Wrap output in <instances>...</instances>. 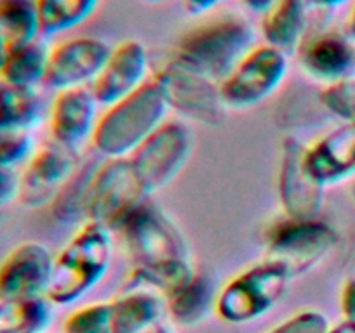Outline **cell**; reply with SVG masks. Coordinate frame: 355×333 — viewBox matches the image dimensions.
<instances>
[{
  "label": "cell",
  "instance_id": "33",
  "mask_svg": "<svg viewBox=\"0 0 355 333\" xmlns=\"http://www.w3.org/2000/svg\"><path fill=\"white\" fill-rule=\"evenodd\" d=\"M224 2L225 0H184V6L191 14H205Z\"/></svg>",
  "mask_w": 355,
  "mask_h": 333
},
{
  "label": "cell",
  "instance_id": "23",
  "mask_svg": "<svg viewBox=\"0 0 355 333\" xmlns=\"http://www.w3.org/2000/svg\"><path fill=\"white\" fill-rule=\"evenodd\" d=\"M42 101L35 89L0 80V130H24L40 121Z\"/></svg>",
  "mask_w": 355,
  "mask_h": 333
},
{
  "label": "cell",
  "instance_id": "17",
  "mask_svg": "<svg viewBox=\"0 0 355 333\" xmlns=\"http://www.w3.org/2000/svg\"><path fill=\"white\" fill-rule=\"evenodd\" d=\"M97 101L94 99L90 87L61 90L54 97L49 113V132L52 141L71 149L92 139L97 118Z\"/></svg>",
  "mask_w": 355,
  "mask_h": 333
},
{
  "label": "cell",
  "instance_id": "38",
  "mask_svg": "<svg viewBox=\"0 0 355 333\" xmlns=\"http://www.w3.org/2000/svg\"><path fill=\"white\" fill-rule=\"evenodd\" d=\"M347 37H349L350 40L355 44V6H354L352 12H350L349 21H347Z\"/></svg>",
  "mask_w": 355,
  "mask_h": 333
},
{
  "label": "cell",
  "instance_id": "20",
  "mask_svg": "<svg viewBox=\"0 0 355 333\" xmlns=\"http://www.w3.org/2000/svg\"><path fill=\"white\" fill-rule=\"evenodd\" d=\"M307 0H277L262 14V35L267 45L284 54L297 52L307 30Z\"/></svg>",
  "mask_w": 355,
  "mask_h": 333
},
{
  "label": "cell",
  "instance_id": "3",
  "mask_svg": "<svg viewBox=\"0 0 355 333\" xmlns=\"http://www.w3.org/2000/svg\"><path fill=\"white\" fill-rule=\"evenodd\" d=\"M252 47V24L245 17L224 16L184 33L170 59L218 83Z\"/></svg>",
  "mask_w": 355,
  "mask_h": 333
},
{
  "label": "cell",
  "instance_id": "13",
  "mask_svg": "<svg viewBox=\"0 0 355 333\" xmlns=\"http://www.w3.org/2000/svg\"><path fill=\"white\" fill-rule=\"evenodd\" d=\"M110 45L96 37H73L49 51L44 83L58 92L90 87L111 54Z\"/></svg>",
  "mask_w": 355,
  "mask_h": 333
},
{
  "label": "cell",
  "instance_id": "19",
  "mask_svg": "<svg viewBox=\"0 0 355 333\" xmlns=\"http://www.w3.org/2000/svg\"><path fill=\"white\" fill-rule=\"evenodd\" d=\"M297 54L302 69L326 85L345 78L355 61L354 42L336 31H322L304 38Z\"/></svg>",
  "mask_w": 355,
  "mask_h": 333
},
{
  "label": "cell",
  "instance_id": "21",
  "mask_svg": "<svg viewBox=\"0 0 355 333\" xmlns=\"http://www.w3.org/2000/svg\"><path fill=\"white\" fill-rule=\"evenodd\" d=\"M99 165L101 163H97L96 160L82 162V165L55 194L49 207H51L52 219H55L59 224H76L82 219L87 221L90 191Z\"/></svg>",
  "mask_w": 355,
  "mask_h": 333
},
{
  "label": "cell",
  "instance_id": "37",
  "mask_svg": "<svg viewBox=\"0 0 355 333\" xmlns=\"http://www.w3.org/2000/svg\"><path fill=\"white\" fill-rule=\"evenodd\" d=\"M328 333H355V321L345 319V321L340 323V325L329 328Z\"/></svg>",
  "mask_w": 355,
  "mask_h": 333
},
{
  "label": "cell",
  "instance_id": "36",
  "mask_svg": "<svg viewBox=\"0 0 355 333\" xmlns=\"http://www.w3.org/2000/svg\"><path fill=\"white\" fill-rule=\"evenodd\" d=\"M345 2L347 0H307V3L319 7V9H335V7L343 6Z\"/></svg>",
  "mask_w": 355,
  "mask_h": 333
},
{
  "label": "cell",
  "instance_id": "6",
  "mask_svg": "<svg viewBox=\"0 0 355 333\" xmlns=\"http://www.w3.org/2000/svg\"><path fill=\"white\" fill-rule=\"evenodd\" d=\"M162 314L158 295L144 290H123L120 297L96 302L73 311L64 333H148Z\"/></svg>",
  "mask_w": 355,
  "mask_h": 333
},
{
  "label": "cell",
  "instance_id": "7",
  "mask_svg": "<svg viewBox=\"0 0 355 333\" xmlns=\"http://www.w3.org/2000/svg\"><path fill=\"white\" fill-rule=\"evenodd\" d=\"M288 75V54L272 45H253L224 80L218 90L225 108L248 110L269 99Z\"/></svg>",
  "mask_w": 355,
  "mask_h": 333
},
{
  "label": "cell",
  "instance_id": "35",
  "mask_svg": "<svg viewBox=\"0 0 355 333\" xmlns=\"http://www.w3.org/2000/svg\"><path fill=\"white\" fill-rule=\"evenodd\" d=\"M243 6L246 7L248 10L257 14H266L277 0H241Z\"/></svg>",
  "mask_w": 355,
  "mask_h": 333
},
{
  "label": "cell",
  "instance_id": "10",
  "mask_svg": "<svg viewBox=\"0 0 355 333\" xmlns=\"http://www.w3.org/2000/svg\"><path fill=\"white\" fill-rule=\"evenodd\" d=\"M336 241L335 229L319 219L284 217L267 234V259L283 264L297 278L321 262Z\"/></svg>",
  "mask_w": 355,
  "mask_h": 333
},
{
  "label": "cell",
  "instance_id": "31",
  "mask_svg": "<svg viewBox=\"0 0 355 333\" xmlns=\"http://www.w3.org/2000/svg\"><path fill=\"white\" fill-rule=\"evenodd\" d=\"M19 196V173L14 169H0V207L12 203Z\"/></svg>",
  "mask_w": 355,
  "mask_h": 333
},
{
  "label": "cell",
  "instance_id": "34",
  "mask_svg": "<svg viewBox=\"0 0 355 333\" xmlns=\"http://www.w3.org/2000/svg\"><path fill=\"white\" fill-rule=\"evenodd\" d=\"M14 49H16V47H14V44H12V40H10L9 33H7L6 28L0 24V69H2L3 62H6V59L9 58V54L14 51Z\"/></svg>",
  "mask_w": 355,
  "mask_h": 333
},
{
  "label": "cell",
  "instance_id": "18",
  "mask_svg": "<svg viewBox=\"0 0 355 333\" xmlns=\"http://www.w3.org/2000/svg\"><path fill=\"white\" fill-rule=\"evenodd\" d=\"M305 165L324 187L355 177V121H343L307 146Z\"/></svg>",
  "mask_w": 355,
  "mask_h": 333
},
{
  "label": "cell",
  "instance_id": "15",
  "mask_svg": "<svg viewBox=\"0 0 355 333\" xmlns=\"http://www.w3.org/2000/svg\"><path fill=\"white\" fill-rule=\"evenodd\" d=\"M305 149L298 139L286 137L281 149L277 193L284 217L319 219L324 205V186L318 182L305 165Z\"/></svg>",
  "mask_w": 355,
  "mask_h": 333
},
{
  "label": "cell",
  "instance_id": "2",
  "mask_svg": "<svg viewBox=\"0 0 355 333\" xmlns=\"http://www.w3.org/2000/svg\"><path fill=\"white\" fill-rule=\"evenodd\" d=\"M111 231L94 221H85L54 257L47 300L69 305L85 297L104 280L111 267Z\"/></svg>",
  "mask_w": 355,
  "mask_h": 333
},
{
  "label": "cell",
  "instance_id": "22",
  "mask_svg": "<svg viewBox=\"0 0 355 333\" xmlns=\"http://www.w3.org/2000/svg\"><path fill=\"white\" fill-rule=\"evenodd\" d=\"M193 276L194 269L191 260H166L148 266H134L125 281L123 290H144L168 298Z\"/></svg>",
  "mask_w": 355,
  "mask_h": 333
},
{
  "label": "cell",
  "instance_id": "8",
  "mask_svg": "<svg viewBox=\"0 0 355 333\" xmlns=\"http://www.w3.org/2000/svg\"><path fill=\"white\" fill-rule=\"evenodd\" d=\"M151 78L162 89L170 110L203 125H218L225 118V104L218 83L173 59H166Z\"/></svg>",
  "mask_w": 355,
  "mask_h": 333
},
{
  "label": "cell",
  "instance_id": "9",
  "mask_svg": "<svg viewBox=\"0 0 355 333\" xmlns=\"http://www.w3.org/2000/svg\"><path fill=\"white\" fill-rule=\"evenodd\" d=\"M148 198L149 194L146 193L130 160H106L101 163L94 177L87 221L116 231L130 212Z\"/></svg>",
  "mask_w": 355,
  "mask_h": 333
},
{
  "label": "cell",
  "instance_id": "29",
  "mask_svg": "<svg viewBox=\"0 0 355 333\" xmlns=\"http://www.w3.org/2000/svg\"><path fill=\"white\" fill-rule=\"evenodd\" d=\"M33 142L24 130H0V169H14L31 156Z\"/></svg>",
  "mask_w": 355,
  "mask_h": 333
},
{
  "label": "cell",
  "instance_id": "5",
  "mask_svg": "<svg viewBox=\"0 0 355 333\" xmlns=\"http://www.w3.org/2000/svg\"><path fill=\"white\" fill-rule=\"evenodd\" d=\"M134 266L191 260L189 245L179 225L151 200L130 212L116 229Z\"/></svg>",
  "mask_w": 355,
  "mask_h": 333
},
{
  "label": "cell",
  "instance_id": "32",
  "mask_svg": "<svg viewBox=\"0 0 355 333\" xmlns=\"http://www.w3.org/2000/svg\"><path fill=\"white\" fill-rule=\"evenodd\" d=\"M342 309L345 312L347 319L355 321V280H350L343 288Z\"/></svg>",
  "mask_w": 355,
  "mask_h": 333
},
{
  "label": "cell",
  "instance_id": "28",
  "mask_svg": "<svg viewBox=\"0 0 355 333\" xmlns=\"http://www.w3.org/2000/svg\"><path fill=\"white\" fill-rule=\"evenodd\" d=\"M321 104L343 121H355V78L345 76L321 90Z\"/></svg>",
  "mask_w": 355,
  "mask_h": 333
},
{
  "label": "cell",
  "instance_id": "27",
  "mask_svg": "<svg viewBox=\"0 0 355 333\" xmlns=\"http://www.w3.org/2000/svg\"><path fill=\"white\" fill-rule=\"evenodd\" d=\"M47 297L0 302V333H42L51 323Z\"/></svg>",
  "mask_w": 355,
  "mask_h": 333
},
{
  "label": "cell",
  "instance_id": "24",
  "mask_svg": "<svg viewBox=\"0 0 355 333\" xmlns=\"http://www.w3.org/2000/svg\"><path fill=\"white\" fill-rule=\"evenodd\" d=\"M51 49L37 40L14 49L0 69V80L17 87L35 89V85L44 83L49 65Z\"/></svg>",
  "mask_w": 355,
  "mask_h": 333
},
{
  "label": "cell",
  "instance_id": "26",
  "mask_svg": "<svg viewBox=\"0 0 355 333\" xmlns=\"http://www.w3.org/2000/svg\"><path fill=\"white\" fill-rule=\"evenodd\" d=\"M215 291L210 278L194 273V276L177 293L166 298L172 318L180 325H194L208 314L215 304Z\"/></svg>",
  "mask_w": 355,
  "mask_h": 333
},
{
  "label": "cell",
  "instance_id": "30",
  "mask_svg": "<svg viewBox=\"0 0 355 333\" xmlns=\"http://www.w3.org/2000/svg\"><path fill=\"white\" fill-rule=\"evenodd\" d=\"M328 330L329 325L324 314L318 311H304L281 323L269 333H328Z\"/></svg>",
  "mask_w": 355,
  "mask_h": 333
},
{
  "label": "cell",
  "instance_id": "4",
  "mask_svg": "<svg viewBox=\"0 0 355 333\" xmlns=\"http://www.w3.org/2000/svg\"><path fill=\"white\" fill-rule=\"evenodd\" d=\"M291 280L283 264L266 257L229 280L215 300L217 314L229 323L253 321L281 300Z\"/></svg>",
  "mask_w": 355,
  "mask_h": 333
},
{
  "label": "cell",
  "instance_id": "1",
  "mask_svg": "<svg viewBox=\"0 0 355 333\" xmlns=\"http://www.w3.org/2000/svg\"><path fill=\"white\" fill-rule=\"evenodd\" d=\"M168 111L162 89L149 76L135 92L107 106L99 114L92 134L94 149L106 160L128 158L165 123Z\"/></svg>",
  "mask_w": 355,
  "mask_h": 333
},
{
  "label": "cell",
  "instance_id": "11",
  "mask_svg": "<svg viewBox=\"0 0 355 333\" xmlns=\"http://www.w3.org/2000/svg\"><path fill=\"white\" fill-rule=\"evenodd\" d=\"M193 134L180 121H165L130 156L146 193L168 186L189 162Z\"/></svg>",
  "mask_w": 355,
  "mask_h": 333
},
{
  "label": "cell",
  "instance_id": "41",
  "mask_svg": "<svg viewBox=\"0 0 355 333\" xmlns=\"http://www.w3.org/2000/svg\"><path fill=\"white\" fill-rule=\"evenodd\" d=\"M352 196L355 198V177H354V182H352Z\"/></svg>",
  "mask_w": 355,
  "mask_h": 333
},
{
  "label": "cell",
  "instance_id": "25",
  "mask_svg": "<svg viewBox=\"0 0 355 333\" xmlns=\"http://www.w3.org/2000/svg\"><path fill=\"white\" fill-rule=\"evenodd\" d=\"M99 0H35L40 35L55 37L85 23Z\"/></svg>",
  "mask_w": 355,
  "mask_h": 333
},
{
  "label": "cell",
  "instance_id": "12",
  "mask_svg": "<svg viewBox=\"0 0 355 333\" xmlns=\"http://www.w3.org/2000/svg\"><path fill=\"white\" fill-rule=\"evenodd\" d=\"M82 165L78 149L47 141L31 153L19 173V201L23 207L38 208L51 205L66 180Z\"/></svg>",
  "mask_w": 355,
  "mask_h": 333
},
{
  "label": "cell",
  "instance_id": "16",
  "mask_svg": "<svg viewBox=\"0 0 355 333\" xmlns=\"http://www.w3.org/2000/svg\"><path fill=\"white\" fill-rule=\"evenodd\" d=\"M148 49L139 40H123L111 49L103 71L90 85L94 99L99 106H111L130 96L149 80Z\"/></svg>",
  "mask_w": 355,
  "mask_h": 333
},
{
  "label": "cell",
  "instance_id": "40",
  "mask_svg": "<svg viewBox=\"0 0 355 333\" xmlns=\"http://www.w3.org/2000/svg\"><path fill=\"white\" fill-rule=\"evenodd\" d=\"M144 2H148V3H162V2H165V0H144Z\"/></svg>",
  "mask_w": 355,
  "mask_h": 333
},
{
  "label": "cell",
  "instance_id": "14",
  "mask_svg": "<svg viewBox=\"0 0 355 333\" xmlns=\"http://www.w3.org/2000/svg\"><path fill=\"white\" fill-rule=\"evenodd\" d=\"M54 257L51 248L40 241L14 246L0 262V302L45 297L52 280Z\"/></svg>",
  "mask_w": 355,
  "mask_h": 333
},
{
  "label": "cell",
  "instance_id": "39",
  "mask_svg": "<svg viewBox=\"0 0 355 333\" xmlns=\"http://www.w3.org/2000/svg\"><path fill=\"white\" fill-rule=\"evenodd\" d=\"M148 333H170L166 328H155V330H149Z\"/></svg>",
  "mask_w": 355,
  "mask_h": 333
}]
</instances>
